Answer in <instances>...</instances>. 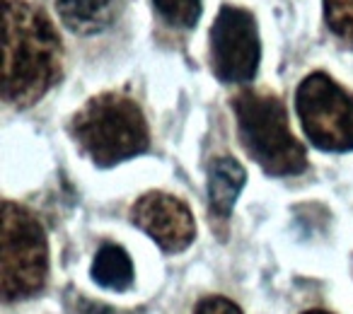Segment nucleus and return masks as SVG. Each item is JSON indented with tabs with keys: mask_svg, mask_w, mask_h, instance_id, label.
Here are the masks:
<instances>
[{
	"mask_svg": "<svg viewBox=\"0 0 353 314\" xmlns=\"http://www.w3.org/2000/svg\"><path fill=\"white\" fill-rule=\"evenodd\" d=\"M3 92L15 107L34 104L61 78L63 46L51 20L25 0H6Z\"/></svg>",
	"mask_w": 353,
	"mask_h": 314,
	"instance_id": "obj_1",
	"label": "nucleus"
},
{
	"mask_svg": "<svg viewBox=\"0 0 353 314\" xmlns=\"http://www.w3.org/2000/svg\"><path fill=\"white\" fill-rule=\"evenodd\" d=\"M70 131L97 167H114L150 145L141 107L121 92H104L90 99L75 114Z\"/></svg>",
	"mask_w": 353,
	"mask_h": 314,
	"instance_id": "obj_2",
	"label": "nucleus"
},
{
	"mask_svg": "<svg viewBox=\"0 0 353 314\" xmlns=\"http://www.w3.org/2000/svg\"><path fill=\"white\" fill-rule=\"evenodd\" d=\"M242 145L266 174L285 177L307 167V155L293 136L285 107L276 94L242 90L232 102Z\"/></svg>",
	"mask_w": 353,
	"mask_h": 314,
	"instance_id": "obj_3",
	"label": "nucleus"
},
{
	"mask_svg": "<svg viewBox=\"0 0 353 314\" xmlns=\"http://www.w3.org/2000/svg\"><path fill=\"white\" fill-rule=\"evenodd\" d=\"M49 275V247L39 220L27 208L3 206V297L6 302L37 295Z\"/></svg>",
	"mask_w": 353,
	"mask_h": 314,
	"instance_id": "obj_4",
	"label": "nucleus"
},
{
	"mask_svg": "<svg viewBox=\"0 0 353 314\" xmlns=\"http://www.w3.org/2000/svg\"><path fill=\"white\" fill-rule=\"evenodd\" d=\"M295 112L312 145L329 152L353 147V94L329 75L312 73L300 83Z\"/></svg>",
	"mask_w": 353,
	"mask_h": 314,
	"instance_id": "obj_5",
	"label": "nucleus"
},
{
	"mask_svg": "<svg viewBox=\"0 0 353 314\" xmlns=\"http://www.w3.org/2000/svg\"><path fill=\"white\" fill-rule=\"evenodd\" d=\"M261 59L259 30L252 12L221 8L211 27V65L223 83H247L254 78Z\"/></svg>",
	"mask_w": 353,
	"mask_h": 314,
	"instance_id": "obj_6",
	"label": "nucleus"
},
{
	"mask_svg": "<svg viewBox=\"0 0 353 314\" xmlns=\"http://www.w3.org/2000/svg\"><path fill=\"white\" fill-rule=\"evenodd\" d=\"M131 220L165 251H182L196 237V222L184 201L170 193L150 191L133 203Z\"/></svg>",
	"mask_w": 353,
	"mask_h": 314,
	"instance_id": "obj_7",
	"label": "nucleus"
},
{
	"mask_svg": "<svg viewBox=\"0 0 353 314\" xmlns=\"http://www.w3.org/2000/svg\"><path fill=\"white\" fill-rule=\"evenodd\" d=\"M63 25L78 34H97L114 22L119 0H54Z\"/></svg>",
	"mask_w": 353,
	"mask_h": 314,
	"instance_id": "obj_8",
	"label": "nucleus"
},
{
	"mask_svg": "<svg viewBox=\"0 0 353 314\" xmlns=\"http://www.w3.org/2000/svg\"><path fill=\"white\" fill-rule=\"evenodd\" d=\"M245 169L232 157H218L213 160L211 172H208V201H211V213L225 220L232 213L237 196L245 187Z\"/></svg>",
	"mask_w": 353,
	"mask_h": 314,
	"instance_id": "obj_9",
	"label": "nucleus"
},
{
	"mask_svg": "<svg viewBox=\"0 0 353 314\" xmlns=\"http://www.w3.org/2000/svg\"><path fill=\"white\" fill-rule=\"evenodd\" d=\"M92 278L102 288L126 290L133 283V264L119 244H102L92 264Z\"/></svg>",
	"mask_w": 353,
	"mask_h": 314,
	"instance_id": "obj_10",
	"label": "nucleus"
},
{
	"mask_svg": "<svg viewBox=\"0 0 353 314\" xmlns=\"http://www.w3.org/2000/svg\"><path fill=\"white\" fill-rule=\"evenodd\" d=\"M155 10L172 27H194L201 17V0H152Z\"/></svg>",
	"mask_w": 353,
	"mask_h": 314,
	"instance_id": "obj_11",
	"label": "nucleus"
},
{
	"mask_svg": "<svg viewBox=\"0 0 353 314\" xmlns=\"http://www.w3.org/2000/svg\"><path fill=\"white\" fill-rule=\"evenodd\" d=\"M327 25L343 44L353 46V0H324Z\"/></svg>",
	"mask_w": 353,
	"mask_h": 314,
	"instance_id": "obj_12",
	"label": "nucleus"
},
{
	"mask_svg": "<svg viewBox=\"0 0 353 314\" xmlns=\"http://www.w3.org/2000/svg\"><path fill=\"white\" fill-rule=\"evenodd\" d=\"M194 314H242V309L237 307L232 300L216 295V297H203L201 302L196 304Z\"/></svg>",
	"mask_w": 353,
	"mask_h": 314,
	"instance_id": "obj_13",
	"label": "nucleus"
},
{
	"mask_svg": "<svg viewBox=\"0 0 353 314\" xmlns=\"http://www.w3.org/2000/svg\"><path fill=\"white\" fill-rule=\"evenodd\" d=\"M70 312H73V314H136V312H121V309H112V307H107V304L90 302V300H85V297H75Z\"/></svg>",
	"mask_w": 353,
	"mask_h": 314,
	"instance_id": "obj_14",
	"label": "nucleus"
},
{
	"mask_svg": "<svg viewBox=\"0 0 353 314\" xmlns=\"http://www.w3.org/2000/svg\"><path fill=\"white\" fill-rule=\"evenodd\" d=\"M303 314H329V312H324V309H310V312H303Z\"/></svg>",
	"mask_w": 353,
	"mask_h": 314,
	"instance_id": "obj_15",
	"label": "nucleus"
}]
</instances>
